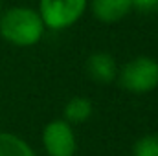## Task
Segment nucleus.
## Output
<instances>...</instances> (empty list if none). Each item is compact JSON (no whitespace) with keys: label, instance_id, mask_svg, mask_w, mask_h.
<instances>
[{"label":"nucleus","instance_id":"9","mask_svg":"<svg viewBox=\"0 0 158 156\" xmlns=\"http://www.w3.org/2000/svg\"><path fill=\"white\" fill-rule=\"evenodd\" d=\"M132 156H158V134H145L132 145Z\"/></svg>","mask_w":158,"mask_h":156},{"label":"nucleus","instance_id":"3","mask_svg":"<svg viewBox=\"0 0 158 156\" xmlns=\"http://www.w3.org/2000/svg\"><path fill=\"white\" fill-rule=\"evenodd\" d=\"M88 0H39V15L46 30L61 31L72 28L85 15Z\"/></svg>","mask_w":158,"mask_h":156},{"label":"nucleus","instance_id":"6","mask_svg":"<svg viewBox=\"0 0 158 156\" xmlns=\"http://www.w3.org/2000/svg\"><path fill=\"white\" fill-rule=\"evenodd\" d=\"M92 15L105 24H114L132 11V0H88Z\"/></svg>","mask_w":158,"mask_h":156},{"label":"nucleus","instance_id":"5","mask_svg":"<svg viewBox=\"0 0 158 156\" xmlns=\"http://www.w3.org/2000/svg\"><path fill=\"white\" fill-rule=\"evenodd\" d=\"M85 70L86 76L101 84H109L118 77V63L116 59L107 53V51H96L92 55H88L86 63H85Z\"/></svg>","mask_w":158,"mask_h":156},{"label":"nucleus","instance_id":"8","mask_svg":"<svg viewBox=\"0 0 158 156\" xmlns=\"http://www.w3.org/2000/svg\"><path fill=\"white\" fill-rule=\"evenodd\" d=\"M0 156H37L28 142L13 132H0Z\"/></svg>","mask_w":158,"mask_h":156},{"label":"nucleus","instance_id":"2","mask_svg":"<svg viewBox=\"0 0 158 156\" xmlns=\"http://www.w3.org/2000/svg\"><path fill=\"white\" fill-rule=\"evenodd\" d=\"M118 84L131 94H149L158 86V61L138 55L118 70Z\"/></svg>","mask_w":158,"mask_h":156},{"label":"nucleus","instance_id":"11","mask_svg":"<svg viewBox=\"0 0 158 156\" xmlns=\"http://www.w3.org/2000/svg\"><path fill=\"white\" fill-rule=\"evenodd\" d=\"M0 13H2V0H0Z\"/></svg>","mask_w":158,"mask_h":156},{"label":"nucleus","instance_id":"10","mask_svg":"<svg viewBox=\"0 0 158 156\" xmlns=\"http://www.w3.org/2000/svg\"><path fill=\"white\" fill-rule=\"evenodd\" d=\"M132 9H138L142 13H151L158 9V0H132Z\"/></svg>","mask_w":158,"mask_h":156},{"label":"nucleus","instance_id":"4","mask_svg":"<svg viewBox=\"0 0 158 156\" xmlns=\"http://www.w3.org/2000/svg\"><path fill=\"white\" fill-rule=\"evenodd\" d=\"M44 153L48 156H76L77 138L70 123L64 119H53L44 125L40 136Z\"/></svg>","mask_w":158,"mask_h":156},{"label":"nucleus","instance_id":"1","mask_svg":"<svg viewBox=\"0 0 158 156\" xmlns=\"http://www.w3.org/2000/svg\"><path fill=\"white\" fill-rule=\"evenodd\" d=\"M46 26L39 11L26 6H15L0 13V37L11 46L30 48L39 44Z\"/></svg>","mask_w":158,"mask_h":156},{"label":"nucleus","instance_id":"7","mask_svg":"<svg viewBox=\"0 0 158 156\" xmlns=\"http://www.w3.org/2000/svg\"><path fill=\"white\" fill-rule=\"evenodd\" d=\"M94 114V103L86 96H74L66 101L63 109V119L70 125L86 123Z\"/></svg>","mask_w":158,"mask_h":156}]
</instances>
